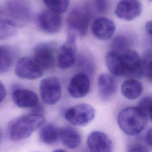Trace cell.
I'll use <instances>...</instances> for the list:
<instances>
[{
	"instance_id": "cell-1",
	"label": "cell",
	"mask_w": 152,
	"mask_h": 152,
	"mask_svg": "<svg viewBox=\"0 0 152 152\" xmlns=\"http://www.w3.org/2000/svg\"><path fill=\"white\" fill-rule=\"evenodd\" d=\"M45 117L42 114L30 113L13 119L9 124V135L13 141H20L28 138L37 129L43 126Z\"/></svg>"
},
{
	"instance_id": "cell-2",
	"label": "cell",
	"mask_w": 152,
	"mask_h": 152,
	"mask_svg": "<svg viewBox=\"0 0 152 152\" xmlns=\"http://www.w3.org/2000/svg\"><path fill=\"white\" fill-rule=\"evenodd\" d=\"M147 116L137 106L127 107L122 109L117 116L119 128L128 135L140 134L144 128Z\"/></svg>"
},
{
	"instance_id": "cell-3",
	"label": "cell",
	"mask_w": 152,
	"mask_h": 152,
	"mask_svg": "<svg viewBox=\"0 0 152 152\" xmlns=\"http://www.w3.org/2000/svg\"><path fill=\"white\" fill-rule=\"evenodd\" d=\"M91 16V10L86 5L73 8L69 13L66 20L68 32H73L82 37L86 36Z\"/></svg>"
},
{
	"instance_id": "cell-4",
	"label": "cell",
	"mask_w": 152,
	"mask_h": 152,
	"mask_svg": "<svg viewBox=\"0 0 152 152\" xmlns=\"http://www.w3.org/2000/svg\"><path fill=\"white\" fill-rule=\"evenodd\" d=\"M2 15L15 25L21 26L27 23L30 18L29 6L20 0H11L6 2L0 11Z\"/></svg>"
},
{
	"instance_id": "cell-5",
	"label": "cell",
	"mask_w": 152,
	"mask_h": 152,
	"mask_svg": "<svg viewBox=\"0 0 152 152\" xmlns=\"http://www.w3.org/2000/svg\"><path fill=\"white\" fill-rule=\"evenodd\" d=\"M77 36L73 32H68L65 42L59 50L57 63L62 69L72 67L77 61Z\"/></svg>"
},
{
	"instance_id": "cell-6",
	"label": "cell",
	"mask_w": 152,
	"mask_h": 152,
	"mask_svg": "<svg viewBox=\"0 0 152 152\" xmlns=\"http://www.w3.org/2000/svg\"><path fill=\"white\" fill-rule=\"evenodd\" d=\"M64 116L65 119L72 125L84 126L94 119L95 110L88 104L80 103L67 109Z\"/></svg>"
},
{
	"instance_id": "cell-7",
	"label": "cell",
	"mask_w": 152,
	"mask_h": 152,
	"mask_svg": "<svg viewBox=\"0 0 152 152\" xmlns=\"http://www.w3.org/2000/svg\"><path fill=\"white\" fill-rule=\"evenodd\" d=\"M39 91L41 98L45 104H56L60 100L62 94L59 80L55 77L43 78L39 84Z\"/></svg>"
},
{
	"instance_id": "cell-8",
	"label": "cell",
	"mask_w": 152,
	"mask_h": 152,
	"mask_svg": "<svg viewBox=\"0 0 152 152\" xmlns=\"http://www.w3.org/2000/svg\"><path fill=\"white\" fill-rule=\"evenodd\" d=\"M44 69L32 57H23L17 62L15 68L16 75L23 79L35 80L41 77Z\"/></svg>"
},
{
	"instance_id": "cell-9",
	"label": "cell",
	"mask_w": 152,
	"mask_h": 152,
	"mask_svg": "<svg viewBox=\"0 0 152 152\" xmlns=\"http://www.w3.org/2000/svg\"><path fill=\"white\" fill-rule=\"evenodd\" d=\"M123 76L130 78H140L142 76V59L138 53L129 49L121 53Z\"/></svg>"
},
{
	"instance_id": "cell-10",
	"label": "cell",
	"mask_w": 152,
	"mask_h": 152,
	"mask_svg": "<svg viewBox=\"0 0 152 152\" xmlns=\"http://www.w3.org/2000/svg\"><path fill=\"white\" fill-rule=\"evenodd\" d=\"M37 24L40 29L48 34H55L59 32L62 27V18L61 14L46 10L37 16Z\"/></svg>"
},
{
	"instance_id": "cell-11",
	"label": "cell",
	"mask_w": 152,
	"mask_h": 152,
	"mask_svg": "<svg viewBox=\"0 0 152 152\" xmlns=\"http://www.w3.org/2000/svg\"><path fill=\"white\" fill-rule=\"evenodd\" d=\"M56 45L54 42H43L36 45L33 58L45 69L51 68L55 62Z\"/></svg>"
},
{
	"instance_id": "cell-12",
	"label": "cell",
	"mask_w": 152,
	"mask_h": 152,
	"mask_svg": "<svg viewBox=\"0 0 152 152\" xmlns=\"http://www.w3.org/2000/svg\"><path fill=\"white\" fill-rule=\"evenodd\" d=\"M142 12V5L139 0H120L115 10L116 16L125 21H132Z\"/></svg>"
},
{
	"instance_id": "cell-13",
	"label": "cell",
	"mask_w": 152,
	"mask_h": 152,
	"mask_svg": "<svg viewBox=\"0 0 152 152\" xmlns=\"http://www.w3.org/2000/svg\"><path fill=\"white\" fill-rule=\"evenodd\" d=\"M93 35L101 40H107L111 39L116 30L114 21L106 17H98L96 18L91 26Z\"/></svg>"
},
{
	"instance_id": "cell-14",
	"label": "cell",
	"mask_w": 152,
	"mask_h": 152,
	"mask_svg": "<svg viewBox=\"0 0 152 152\" xmlns=\"http://www.w3.org/2000/svg\"><path fill=\"white\" fill-rule=\"evenodd\" d=\"M87 144L91 152H112L113 144L110 138L103 132H91L87 140Z\"/></svg>"
},
{
	"instance_id": "cell-15",
	"label": "cell",
	"mask_w": 152,
	"mask_h": 152,
	"mask_svg": "<svg viewBox=\"0 0 152 152\" xmlns=\"http://www.w3.org/2000/svg\"><path fill=\"white\" fill-rule=\"evenodd\" d=\"M90 88L89 77L83 72H80L73 76L71 79L68 87V91L72 97L80 99L88 94Z\"/></svg>"
},
{
	"instance_id": "cell-16",
	"label": "cell",
	"mask_w": 152,
	"mask_h": 152,
	"mask_svg": "<svg viewBox=\"0 0 152 152\" xmlns=\"http://www.w3.org/2000/svg\"><path fill=\"white\" fill-rule=\"evenodd\" d=\"M12 98L14 103L21 108H33L39 104L37 94L27 89L15 90L12 93Z\"/></svg>"
},
{
	"instance_id": "cell-17",
	"label": "cell",
	"mask_w": 152,
	"mask_h": 152,
	"mask_svg": "<svg viewBox=\"0 0 152 152\" xmlns=\"http://www.w3.org/2000/svg\"><path fill=\"white\" fill-rule=\"evenodd\" d=\"M97 87L101 97L104 100H108L115 94L117 83L113 75L103 73L97 78Z\"/></svg>"
},
{
	"instance_id": "cell-18",
	"label": "cell",
	"mask_w": 152,
	"mask_h": 152,
	"mask_svg": "<svg viewBox=\"0 0 152 152\" xmlns=\"http://www.w3.org/2000/svg\"><path fill=\"white\" fill-rule=\"evenodd\" d=\"M59 130V139L65 146L71 149L79 146L81 143V136L76 129L70 126H64Z\"/></svg>"
},
{
	"instance_id": "cell-19",
	"label": "cell",
	"mask_w": 152,
	"mask_h": 152,
	"mask_svg": "<svg viewBox=\"0 0 152 152\" xmlns=\"http://www.w3.org/2000/svg\"><path fill=\"white\" fill-rule=\"evenodd\" d=\"M143 87L141 83L135 79L124 81L121 86V91L123 96L129 100H135L142 94Z\"/></svg>"
},
{
	"instance_id": "cell-20",
	"label": "cell",
	"mask_w": 152,
	"mask_h": 152,
	"mask_svg": "<svg viewBox=\"0 0 152 152\" xmlns=\"http://www.w3.org/2000/svg\"><path fill=\"white\" fill-rule=\"evenodd\" d=\"M106 66L110 72L116 77L123 76V67L121 53L109 52L105 57Z\"/></svg>"
},
{
	"instance_id": "cell-21",
	"label": "cell",
	"mask_w": 152,
	"mask_h": 152,
	"mask_svg": "<svg viewBox=\"0 0 152 152\" xmlns=\"http://www.w3.org/2000/svg\"><path fill=\"white\" fill-rule=\"evenodd\" d=\"M39 137L41 141L45 144H53L59 139V130L53 124H46L42 127Z\"/></svg>"
},
{
	"instance_id": "cell-22",
	"label": "cell",
	"mask_w": 152,
	"mask_h": 152,
	"mask_svg": "<svg viewBox=\"0 0 152 152\" xmlns=\"http://www.w3.org/2000/svg\"><path fill=\"white\" fill-rule=\"evenodd\" d=\"M14 52L10 46H0V74L7 72L11 67Z\"/></svg>"
},
{
	"instance_id": "cell-23",
	"label": "cell",
	"mask_w": 152,
	"mask_h": 152,
	"mask_svg": "<svg viewBox=\"0 0 152 152\" xmlns=\"http://www.w3.org/2000/svg\"><path fill=\"white\" fill-rule=\"evenodd\" d=\"M17 31V25L7 19L0 18V40L12 37Z\"/></svg>"
},
{
	"instance_id": "cell-24",
	"label": "cell",
	"mask_w": 152,
	"mask_h": 152,
	"mask_svg": "<svg viewBox=\"0 0 152 152\" xmlns=\"http://www.w3.org/2000/svg\"><path fill=\"white\" fill-rule=\"evenodd\" d=\"M78 66L84 71L88 76L93 74L94 70V63L92 56L87 53H82L78 56Z\"/></svg>"
},
{
	"instance_id": "cell-25",
	"label": "cell",
	"mask_w": 152,
	"mask_h": 152,
	"mask_svg": "<svg viewBox=\"0 0 152 152\" xmlns=\"http://www.w3.org/2000/svg\"><path fill=\"white\" fill-rule=\"evenodd\" d=\"M131 39L125 35H118L113 40L111 46L112 50L122 53L128 50L131 45Z\"/></svg>"
},
{
	"instance_id": "cell-26",
	"label": "cell",
	"mask_w": 152,
	"mask_h": 152,
	"mask_svg": "<svg viewBox=\"0 0 152 152\" xmlns=\"http://www.w3.org/2000/svg\"><path fill=\"white\" fill-rule=\"evenodd\" d=\"M49 10L59 14L65 12L69 6V0H43Z\"/></svg>"
},
{
	"instance_id": "cell-27",
	"label": "cell",
	"mask_w": 152,
	"mask_h": 152,
	"mask_svg": "<svg viewBox=\"0 0 152 152\" xmlns=\"http://www.w3.org/2000/svg\"><path fill=\"white\" fill-rule=\"evenodd\" d=\"M142 75L152 83V52H148L142 59Z\"/></svg>"
},
{
	"instance_id": "cell-28",
	"label": "cell",
	"mask_w": 152,
	"mask_h": 152,
	"mask_svg": "<svg viewBox=\"0 0 152 152\" xmlns=\"http://www.w3.org/2000/svg\"><path fill=\"white\" fill-rule=\"evenodd\" d=\"M152 122V97L146 96L141 99L137 106Z\"/></svg>"
},
{
	"instance_id": "cell-29",
	"label": "cell",
	"mask_w": 152,
	"mask_h": 152,
	"mask_svg": "<svg viewBox=\"0 0 152 152\" xmlns=\"http://www.w3.org/2000/svg\"><path fill=\"white\" fill-rule=\"evenodd\" d=\"M127 152H149V150L144 144H135L129 147Z\"/></svg>"
},
{
	"instance_id": "cell-30",
	"label": "cell",
	"mask_w": 152,
	"mask_h": 152,
	"mask_svg": "<svg viewBox=\"0 0 152 152\" xmlns=\"http://www.w3.org/2000/svg\"><path fill=\"white\" fill-rule=\"evenodd\" d=\"M145 29L147 34L150 37L151 44L152 45V20H150L146 22L145 24Z\"/></svg>"
},
{
	"instance_id": "cell-31",
	"label": "cell",
	"mask_w": 152,
	"mask_h": 152,
	"mask_svg": "<svg viewBox=\"0 0 152 152\" xmlns=\"http://www.w3.org/2000/svg\"><path fill=\"white\" fill-rule=\"evenodd\" d=\"M145 140L147 144L152 147V127L147 131L145 136Z\"/></svg>"
},
{
	"instance_id": "cell-32",
	"label": "cell",
	"mask_w": 152,
	"mask_h": 152,
	"mask_svg": "<svg viewBox=\"0 0 152 152\" xmlns=\"http://www.w3.org/2000/svg\"><path fill=\"white\" fill-rule=\"evenodd\" d=\"M7 94V91L3 83L0 80V103L4 100Z\"/></svg>"
},
{
	"instance_id": "cell-33",
	"label": "cell",
	"mask_w": 152,
	"mask_h": 152,
	"mask_svg": "<svg viewBox=\"0 0 152 152\" xmlns=\"http://www.w3.org/2000/svg\"><path fill=\"white\" fill-rule=\"evenodd\" d=\"M53 152H66V151L64 150H62V149H57V150H55Z\"/></svg>"
},
{
	"instance_id": "cell-34",
	"label": "cell",
	"mask_w": 152,
	"mask_h": 152,
	"mask_svg": "<svg viewBox=\"0 0 152 152\" xmlns=\"http://www.w3.org/2000/svg\"><path fill=\"white\" fill-rule=\"evenodd\" d=\"M1 137H2V135H1V129H0V142L1 141Z\"/></svg>"
},
{
	"instance_id": "cell-35",
	"label": "cell",
	"mask_w": 152,
	"mask_h": 152,
	"mask_svg": "<svg viewBox=\"0 0 152 152\" xmlns=\"http://www.w3.org/2000/svg\"><path fill=\"white\" fill-rule=\"evenodd\" d=\"M103 1H108V0H103Z\"/></svg>"
}]
</instances>
